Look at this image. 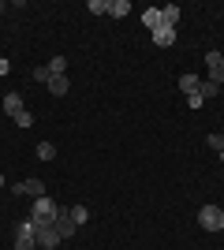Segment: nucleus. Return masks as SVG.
<instances>
[{
  "label": "nucleus",
  "mask_w": 224,
  "mask_h": 250,
  "mask_svg": "<svg viewBox=\"0 0 224 250\" xmlns=\"http://www.w3.org/2000/svg\"><path fill=\"white\" fill-rule=\"evenodd\" d=\"M56 213H60V206H56L53 198H34V209H30V220L34 228H41V224H53Z\"/></svg>",
  "instance_id": "nucleus-1"
},
{
  "label": "nucleus",
  "mask_w": 224,
  "mask_h": 250,
  "mask_svg": "<svg viewBox=\"0 0 224 250\" xmlns=\"http://www.w3.org/2000/svg\"><path fill=\"white\" fill-rule=\"evenodd\" d=\"M15 250H38V228H34V220L26 217L15 231Z\"/></svg>",
  "instance_id": "nucleus-2"
},
{
  "label": "nucleus",
  "mask_w": 224,
  "mask_h": 250,
  "mask_svg": "<svg viewBox=\"0 0 224 250\" xmlns=\"http://www.w3.org/2000/svg\"><path fill=\"white\" fill-rule=\"evenodd\" d=\"M198 220H202L205 231H221V228H224V209H221V206H202Z\"/></svg>",
  "instance_id": "nucleus-3"
},
{
  "label": "nucleus",
  "mask_w": 224,
  "mask_h": 250,
  "mask_svg": "<svg viewBox=\"0 0 224 250\" xmlns=\"http://www.w3.org/2000/svg\"><path fill=\"white\" fill-rule=\"evenodd\" d=\"M53 224H56V231H60V239H67V235H75V228H79V224H75V220H71V209H60Z\"/></svg>",
  "instance_id": "nucleus-4"
},
{
  "label": "nucleus",
  "mask_w": 224,
  "mask_h": 250,
  "mask_svg": "<svg viewBox=\"0 0 224 250\" xmlns=\"http://www.w3.org/2000/svg\"><path fill=\"white\" fill-rule=\"evenodd\" d=\"M15 194H26V198H45V183H41V179H22L19 187H15Z\"/></svg>",
  "instance_id": "nucleus-5"
},
{
  "label": "nucleus",
  "mask_w": 224,
  "mask_h": 250,
  "mask_svg": "<svg viewBox=\"0 0 224 250\" xmlns=\"http://www.w3.org/2000/svg\"><path fill=\"white\" fill-rule=\"evenodd\" d=\"M56 243H60L56 224H41V228H38V247H56Z\"/></svg>",
  "instance_id": "nucleus-6"
},
{
  "label": "nucleus",
  "mask_w": 224,
  "mask_h": 250,
  "mask_svg": "<svg viewBox=\"0 0 224 250\" xmlns=\"http://www.w3.org/2000/svg\"><path fill=\"white\" fill-rule=\"evenodd\" d=\"M142 22H146L149 30H157V26H164V15H161V8H149V11H142Z\"/></svg>",
  "instance_id": "nucleus-7"
},
{
  "label": "nucleus",
  "mask_w": 224,
  "mask_h": 250,
  "mask_svg": "<svg viewBox=\"0 0 224 250\" xmlns=\"http://www.w3.org/2000/svg\"><path fill=\"white\" fill-rule=\"evenodd\" d=\"M45 86H49L56 97H64L67 94V75H49V83H45Z\"/></svg>",
  "instance_id": "nucleus-8"
},
{
  "label": "nucleus",
  "mask_w": 224,
  "mask_h": 250,
  "mask_svg": "<svg viewBox=\"0 0 224 250\" xmlns=\"http://www.w3.org/2000/svg\"><path fill=\"white\" fill-rule=\"evenodd\" d=\"M153 42L157 45H172L176 42V26H157V30H153Z\"/></svg>",
  "instance_id": "nucleus-9"
},
{
  "label": "nucleus",
  "mask_w": 224,
  "mask_h": 250,
  "mask_svg": "<svg viewBox=\"0 0 224 250\" xmlns=\"http://www.w3.org/2000/svg\"><path fill=\"white\" fill-rule=\"evenodd\" d=\"M4 112L15 120V116L22 112V97H19V94H8V97H4Z\"/></svg>",
  "instance_id": "nucleus-10"
},
{
  "label": "nucleus",
  "mask_w": 224,
  "mask_h": 250,
  "mask_svg": "<svg viewBox=\"0 0 224 250\" xmlns=\"http://www.w3.org/2000/svg\"><path fill=\"white\" fill-rule=\"evenodd\" d=\"M198 86H202V79H198V75H183V79H180V90H183L187 97L198 94Z\"/></svg>",
  "instance_id": "nucleus-11"
},
{
  "label": "nucleus",
  "mask_w": 224,
  "mask_h": 250,
  "mask_svg": "<svg viewBox=\"0 0 224 250\" xmlns=\"http://www.w3.org/2000/svg\"><path fill=\"white\" fill-rule=\"evenodd\" d=\"M127 11H131L127 0H108V15H112V19H123Z\"/></svg>",
  "instance_id": "nucleus-12"
},
{
  "label": "nucleus",
  "mask_w": 224,
  "mask_h": 250,
  "mask_svg": "<svg viewBox=\"0 0 224 250\" xmlns=\"http://www.w3.org/2000/svg\"><path fill=\"white\" fill-rule=\"evenodd\" d=\"M198 94H202V101H209V97H217V94H221V86H217V83H209V79H205V83L198 86Z\"/></svg>",
  "instance_id": "nucleus-13"
},
{
  "label": "nucleus",
  "mask_w": 224,
  "mask_h": 250,
  "mask_svg": "<svg viewBox=\"0 0 224 250\" xmlns=\"http://www.w3.org/2000/svg\"><path fill=\"white\" fill-rule=\"evenodd\" d=\"M53 157H56L53 142H38V161H53Z\"/></svg>",
  "instance_id": "nucleus-14"
},
{
  "label": "nucleus",
  "mask_w": 224,
  "mask_h": 250,
  "mask_svg": "<svg viewBox=\"0 0 224 250\" xmlns=\"http://www.w3.org/2000/svg\"><path fill=\"white\" fill-rule=\"evenodd\" d=\"M161 15H164V26H176L180 22V8L172 4V8H161Z\"/></svg>",
  "instance_id": "nucleus-15"
},
{
  "label": "nucleus",
  "mask_w": 224,
  "mask_h": 250,
  "mask_svg": "<svg viewBox=\"0 0 224 250\" xmlns=\"http://www.w3.org/2000/svg\"><path fill=\"white\" fill-rule=\"evenodd\" d=\"M67 71V56H53V63H49V75H64Z\"/></svg>",
  "instance_id": "nucleus-16"
},
{
  "label": "nucleus",
  "mask_w": 224,
  "mask_h": 250,
  "mask_svg": "<svg viewBox=\"0 0 224 250\" xmlns=\"http://www.w3.org/2000/svg\"><path fill=\"white\" fill-rule=\"evenodd\" d=\"M205 67H209V71H217V67H224L221 52H205Z\"/></svg>",
  "instance_id": "nucleus-17"
},
{
  "label": "nucleus",
  "mask_w": 224,
  "mask_h": 250,
  "mask_svg": "<svg viewBox=\"0 0 224 250\" xmlns=\"http://www.w3.org/2000/svg\"><path fill=\"white\" fill-rule=\"evenodd\" d=\"M86 8L94 11V15H108V0H90Z\"/></svg>",
  "instance_id": "nucleus-18"
},
{
  "label": "nucleus",
  "mask_w": 224,
  "mask_h": 250,
  "mask_svg": "<svg viewBox=\"0 0 224 250\" xmlns=\"http://www.w3.org/2000/svg\"><path fill=\"white\" fill-rule=\"evenodd\" d=\"M71 220H75V224H86V220H90V213H86V206H75V209H71Z\"/></svg>",
  "instance_id": "nucleus-19"
},
{
  "label": "nucleus",
  "mask_w": 224,
  "mask_h": 250,
  "mask_svg": "<svg viewBox=\"0 0 224 250\" xmlns=\"http://www.w3.org/2000/svg\"><path fill=\"white\" fill-rule=\"evenodd\" d=\"M15 124H19V127H22V131H26V127H30V124H34V116H30V112H26V108H22V112H19V116H15Z\"/></svg>",
  "instance_id": "nucleus-20"
},
{
  "label": "nucleus",
  "mask_w": 224,
  "mask_h": 250,
  "mask_svg": "<svg viewBox=\"0 0 224 250\" xmlns=\"http://www.w3.org/2000/svg\"><path fill=\"white\" fill-rule=\"evenodd\" d=\"M209 146H213L217 153H221V149H224V135H209Z\"/></svg>",
  "instance_id": "nucleus-21"
},
{
  "label": "nucleus",
  "mask_w": 224,
  "mask_h": 250,
  "mask_svg": "<svg viewBox=\"0 0 224 250\" xmlns=\"http://www.w3.org/2000/svg\"><path fill=\"white\" fill-rule=\"evenodd\" d=\"M34 79H38V83H49V67H34Z\"/></svg>",
  "instance_id": "nucleus-22"
},
{
  "label": "nucleus",
  "mask_w": 224,
  "mask_h": 250,
  "mask_svg": "<svg viewBox=\"0 0 224 250\" xmlns=\"http://www.w3.org/2000/svg\"><path fill=\"white\" fill-rule=\"evenodd\" d=\"M0 75H8V60L4 56H0Z\"/></svg>",
  "instance_id": "nucleus-23"
},
{
  "label": "nucleus",
  "mask_w": 224,
  "mask_h": 250,
  "mask_svg": "<svg viewBox=\"0 0 224 250\" xmlns=\"http://www.w3.org/2000/svg\"><path fill=\"white\" fill-rule=\"evenodd\" d=\"M0 187H4V176H0Z\"/></svg>",
  "instance_id": "nucleus-24"
},
{
  "label": "nucleus",
  "mask_w": 224,
  "mask_h": 250,
  "mask_svg": "<svg viewBox=\"0 0 224 250\" xmlns=\"http://www.w3.org/2000/svg\"><path fill=\"white\" fill-rule=\"evenodd\" d=\"M221 161H224V149H221Z\"/></svg>",
  "instance_id": "nucleus-25"
},
{
  "label": "nucleus",
  "mask_w": 224,
  "mask_h": 250,
  "mask_svg": "<svg viewBox=\"0 0 224 250\" xmlns=\"http://www.w3.org/2000/svg\"><path fill=\"white\" fill-rule=\"evenodd\" d=\"M0 11H4V4H0Z\"/></svg>",
  "instance_id": "nucleus-26"
},
{
  "label": "nucleus",
  "mask_w": 224,
  "mask_h": 250,
  "mask_svg": "<svg viewBox=\"0 0 224 250\" xmlns=\"http://www.w3.org/2000/svg\"><path fill=\"white\" fill-rule=\"evenodd\" d=\"M221 60H224V56H221Z\"/></svg>",
  "instance_id": "nucleus-27"
}]
</instances>
